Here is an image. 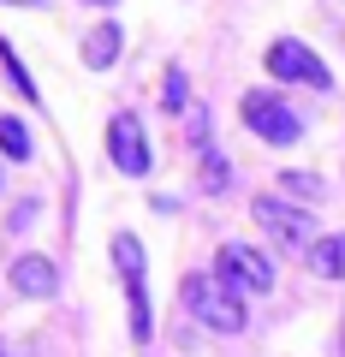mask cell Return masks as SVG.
<instances>
[{
    "label": "cell",
    "instance_id": "30bf717a",
    "mask_svg": "<svg viewBox=\"0 0 345 357\" xmlns=\"http://www.w3.org/2000/svg\"><path fill=\"white\" fill-rule=\"evenodd\" d=\"M114 54H119V24H114V18H102V24L90 30V42H84V60L102 72V66H114Z\"/></svg>",
    "mask_w": 345,
    "mask_h": 357
},
{
    "label": "cell",
    "instance_id": "277c9868",
    "mask_svg": "<svg viewBox=\"0 0 345 357\" xmlns=\"http://www.w3.org/2000/svg\"><path fill=\"white\" fill-rule=\"evenodd\" d=\"M114 262H119V274H125V292H131V340L137 345H149V286H143V244L131 238V232H119L114 238Z\"/></svg>",
    "mask_w": 345,
    "mask_h": 357
},
{
    "label": "cell",
    "instance_id": "8fae6325",
    "mask_svg": "<svg viewBox=\"0 0 345 357\" xmlns=\"http://www.w3.org/2000/svg\"><path fill=\"white\" fill-rule=\"evenodd\" d=\"M0 155H6V161H30V131H24V119H0Z\"/></svg>",
    "mask_w": 345,
    "mask_h": 357
},
{
    "label": "cell",
    "instance_id": "7c38bea8",
    "mask_svg": "<svg viewBox=\"0 0 345 357\" xmlns=\"http://www.w3.org/2000/svg\"><path fill=\"white\" fill-rule=\"evenodd\" d=\"M227 185H232V167H227V155L203 149V191H208V197H220Z\"/></svg>",
    "mask_w": 345,
    "mask_h": 357
},
{
    "label": "cell",
    "instance_id": "e0dca14e",
    "mask_svg": "<svg viewBox=\"0 0 345 357\" xmlns=\"http://www.w3.org/2000/svg\"><path fill=\"white\" fill-rule=\"evenodd\" d=\"M95 6H114V0H95Z\"/></svg>",
    "mask_w": 345,
    "mask_h": 357
},
{
    "label": "cell",
    "instance_id": "6da1fadb",
    "mask_svg": "<svg viewBox=\"0 0 345 357\" xmlns=\"http://www.w3.org/2000/svg\"><path fill=\"white\" fill-rule=\"evenodd\" d=\"M185 310L215 333H244V304L232 286H220L215 274H185Z\"/></svg>",
    "mask_w": 345,
    "mask_h": 357
},
{
    "label": "cell",
    "instance_id": "5bb4252c",
    "mask_svg": "<svg viewBox=\"0 0 345 357\" xmlns=\"http://www.w3.org/2000/svg\"><path fill=\"white\" fill-rule=\"evenodd\" d=\"M161 102H167V114H185V72L161 77Z\"/></svg>",
    "mask_w": 345,
    "mask_h": 357
},
{
    "label": "cell",
    "instance_id": "5b68a950",
    "mask_svg": "<svg viewBox=\"0 0 345 357\" xmlns=\"http://www.w3.org/2000/svg\"><path fill=\"white\" fill-rule=\"evenodd\" d=\"M256 227L274 232L280 244H292V250H309L316 244V220H309V208H292L286 197H256Z\"/></svg>",
    "mask_w": 345,
    "mask_h": 357
},
{
    "label": "cell",
    "instance_id": "8992f818",
    "mask_svg": "<svg viewBox=\"0 0 345 357\" xmlns=\"http://www.w3.org/2000/svg\"><path fill=\"white\" fill-rule=\"evenodd\" d=\"M268 72L286 77V84H309V89H328V84H333V72L321 66V54L304 48V42H292V36L268 42Z\"/></svg>",
    "mask_w": 345,
    "mask_h": 357
},
{
    "label": "cell",
    "instance_id": "7a4b0ae2",
    "mask_svg": "<svg viewBox=\"0 0 345 357\" xmlns=\"http://www.w3.org/2000/svg\"><path fill=\"white\" fill-rule=\"evenodd\" d=\"M244 126L262 143H274V149H286V143L304 137V119H298L280 96H268V89H250V96H244Z\"/></svg>",
    "mask_w": 345,
    "mask_h": 357
},
{
    "label": "cell",
    "instance_id": "ba28073f",
    "mask_svg": "<svg viewBox=\"0 0 345 357\" xmlns=\"http://www.w3.org/2000/svg\"><path fill=\"white\" fill-rule=\"evenodd\" d=\"M13 286L24 298H54L60 292V268H54L48 256H18L13 262Z\"/></svg>",
    "mask_w": 345,
    "mask_h": 357
},
{
    "label": "cell",
    "instance_id": "ac0fdd59",
    "mask_svg": "<svg viewBox=\"0 0 345 357\" xmlns=\"http://www.w3.org/2000/svg\"><path fill=\"white\" fill-rule=\"evenodd\" d=\"M0 357H13V351H6V345H0Z\"/></svg>",
    "mask_w": 345,
    "mask_h": 357
},
{
    "label": "cell",
    "instance_id": "3957f363",
    "mask_svg": "<svg viewBox=\"0 0 345 357\" xmlns=\"http://www.w3.org/2000/svg\"><path fill=\"white\" fill-rule=\"evenodd\" d=\"M215 280L232 286V292H274V262L262 250H250V244H220Z\"/></svg>",
    "mask_w": 345,
    "mask_h": 357
},
{
    "label": "cell",
    "instance_id": "2e32d148",
    "mask_svg": "<svg viewBox=\"0 0 345 357\" xmlns=\"http://www.w3.org/2000/svg\"><path fill=\"white\" fill-rule=\"evenodd\" d=\"M339 351H345V321H339Z\"/></svg>",
    "mask_w": 345,
    "mask_h": 357
},
{
    "label": "cell",
    "instance_id": "9c48e42d",
    "mask_svg": "<svg viewBox=\"0 0 345 357\" xmlns=\"http://www.w3.org/2000/svg\"><path fill=\"white\" fill-rule=\"evenodd\" d=\"M304 262H309V274H316V280H345V232L316 238V244L304 250Z\"/></svg>",
    "mask_w": 345,
    "mask_h": 357
},
{
    "label": "cell",
    "instance_id": "9a60e30c",
    "mask_svg": "<svg viewBox=\"0 0 345 357\" xmlns=\"http://www.w3.org/2000/svg\"><path fill=\"white\" fill-rule=\"evenodd\" d=\"M13 6H42V0H13Z\"/></svg>",
    "mask_w": 345,
    "mask_h": 357
},
{
    "label": "cell",
    "instance_id": "52a82bcc",
    "mask_svg": "<svg viewBox=\"0 0 345 357\" xmlns=\"http://www.w3.org/2000/svg\"><path fill=\"white\" fill-rule=\"evenodd\" d=\"M107 155H114V167H119V173H131V178H143L155 167L137 114H114V119H107Z\"/></svg>",
    "mask_w": 345,
    "mask_h": 357
},
{
    "label": "cell",
    "instance_id": "4fadbf2b",
    "mask_svg": "<svg viewBox=\"0 0 345 357\" xmlns=\"http://www.w3.org/2000/svg\"><path fill=\"white\" fill-rule=\"evenodd\" d=\"M280 185H286V197H309V203L321 197V178L316 173H280Z\"/></svg>",
    "mask_w": 345,
    "mask_h": 357
}]
</instances>
